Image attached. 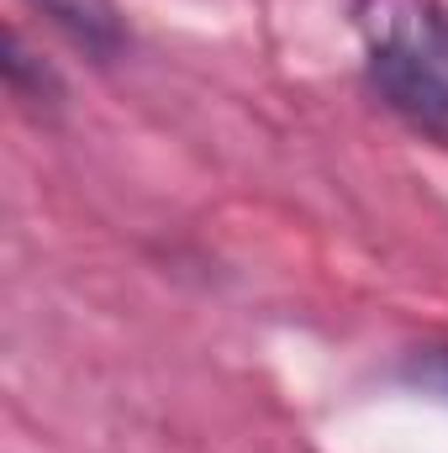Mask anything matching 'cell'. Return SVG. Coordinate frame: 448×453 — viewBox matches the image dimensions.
Instances as JSON below:
<instances>
[{"label": "cell", "instance_id": "6da1fadb", "mask_svg": "<svg viewBox=\"0 0 448 453\" xmlns=\"http://www.w3.org/2000/svg\"><path fill=\"white\" fill-rule=\"evenodd\" d=\"M359 27L380 101L448 142V11L433 0H364Z\"/></svg>", "mask_w": 448, "mask_h": 453}, {"label": "cell", "instance_id": "7a4b0ae2", "mask_svg": "<svg viewBox=\"0 0 448 453\" xmlns=\"http://www.w3.org/2000/svg\"><path fill=\"white\" fill-rule=\"evenodd\" d=\"M53 27H64L80 48H90L96 58H116L127 48V21L112 0H32Z\"/></svg>", "mask_w": 448, "mask_h": 453}, {"label": "cell", "instance_id": "3957f363", "mask_svg": "<svg viewBox=\"0 0 448 453\" xmlns=\"http://www.w3.org/2000/svg\"><path fill=\"white\" fill-rule=\"evenodd\" d=\"M5 85H11V96H16L21 106H32L37 116L58 111V101H64L58 74H53L42 58H32V53H27L21 32H11V37H5Z\"/></svg>", "mask_w": 448, "mask_h": 453}, {"label": "cell", "instance_id": "277c9868", "mask_svg": "<svg viewBox=\"0 0 448 453\" xmlns=\"http://www.w3.org/2000/svg\"><path fill=\"white\" fill-rule=\"evenodd\" d=\"M412 380L428 385V390H438V395H448V348L417 353V358H412Z\"/></svg>", "mask_w": 448, "mask_h": 453}]
</instances>
